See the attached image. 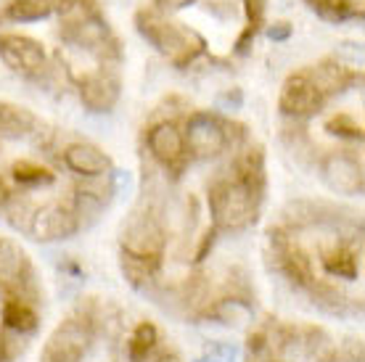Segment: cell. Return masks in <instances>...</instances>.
I'll list each match as a JSON object with an SVG mask.
<instances>
[{"instance_id": "44dd1931", "label": "cell", "mask_w": 365, "mask_h": 362, "mask_svg": "<svg viewBox=\"0 0 365 362\" xmlns=\"http://www.w3.org/2000/svg\"><path fill=\"white\" fill-rule=\"evenodd\" d=\"M53 14V0H11L6 16L14 21H43Z\"/></svg>"}, {"instance_id": "d6986e66", "label": "cell", "mask_w": 365, "mask_h": 362, "mask_svg": "<svg viewBox=\"0 0 365 362\" xmlns=\"http://www.w3.org/2000/svg\"><path fill=\"white\" fill-rule=\"evenodd\" d=\"M156 344H159V331H156L154 323H148V320L138 323L128 338V360L146 362L156 349Z\"/></svg>"}, {"instance_id": "4fadbf2b", "label": "cell", "mask_w": 365, "mask_h": 362, "mask_svg": "<svg viewBox=\"0 0 365 362\" xmlns=\"http://www.w3.org/2000/svg\"><path fill=\"white\" fill-rule=\"evenodd\" d=\"M66 170L74 175H80L83 180H93V177H106L111 172V159L109 154L93 143H69L64 148Z\"/></svg>"}, {"instance_id": "ffe728a7", "label": "cell", "mask_w": 365, "mask_h": 362, "mask_svg": "<svg viewBox=\"0 0 365 362\" xmlns=\"http://www.w3.org/2000/svg\"><path fill=\"white\" fill-rule=\"evenodd\" d=\"M156 264H159V262L138 259V257H130V254H122V257H119V267H122V275H125V281H128L135 291H146L148 286L154 283Z\"/></svg>"}, {"instance_id": "ac0fdd59", "label": "cell", "mask_w": 365, "mask_h": 362, "mask_svg": "<svg viewBox=\"0 0 365 362\" xmlns=\"http://www.w3.org/2000/svg\"><path fill=\"white\" fill-rule=\"evenodd\" d=\"M37 119L21 106L0 103V140H19L37 133Z\"/></svg>"}, {"instance_id": "f546056e", "label": "cell", "mask_w": 365, "mask_h": 362, "mask_svg": "<svg viewBox=\"0 0 365 362\" xmlns=\"http://www.w3.org/2000/svg\"><path fill=\"white\" fill-rule=\"evenodd\" d=\"M156 362H185V360H182L178 352H165V354H159V357H156Z\"/></svg>"}, {"instance_id": "52a82bcc", "label": "cell", "mask_w": 365, "mask_h": 362, "mask_svg": "<svg viewBox=\"0 0 365 362\" xmlns=\"http://www.w3.org/2000/svg\"><path fill=\"white\" fill-rule=\"evenodd\" d=\"M80 230V222L74 217V212L64 204H46L32 212V219L27 225V233L37 244H53L64 241Z\"/></svg>"}, {"instance_id": "f1b7e54d", "label": "cell", "mask_w": 365, "mask_h": 362, "mask_svg": "<svg viewBox=\"0 0 365 362\" xmlns=\"http://www.w3.org/2000/svg\"><path fill=\"white\" fill-rule=\"evenodd\" d=\"M156 3V9L159 11H182V9H188V6H193L196 0H154Z\"/></svg>"}, {"instance_id": "277c9868", "label": "cell", "mask_w": 365, "mask_h": 362, "mask_svg": "<svg viewBox=\"0 0 365 362\" xmlns=\"http://www.w3.org/2000/svg\"><path fill=\"white\" fill-rule=\"evenodd\" d=\"M122 254L138 257V259H148V262H159V257L165 254L167 236L165 227L159 225V219L148 212H135L133 217L122 227Z\"/></svg>"}, {"instance_id": "ba28073f", "label": "cell", "mask_w": 365, "mask_h": 362, "mask_svg": "<svg viewBox=\"0 0 365 362\" xmlns=\"http://www.w3.org/2000/svg\"><path fill=\"white\" fill-rule=\"evenodd\" d=\"M320 177L334 193L341 196H360L365 188L363 162L344 151H334L320 162Z\"/></svg>"}, {"instance_id": "7c38bea8", "label": "cell", "mask_w": 365, "mask_h": 362, "mask_svg": "<svg viewBox=\"0 0 365 362\" xmlns=\"http://www.w3.org/2000/svg\"><path fill=\"white\" fill-rule=\"evenodd\" d=\"M32 278V264L27 252L11 238H0V289L16 296Z\"/></svg>"}, {"instance_id": "9a60e30c", "label": "cell", "mask_w": 365, "mask_h": 362, "mask_svg": "<svg viewBox=\"0 0 365 362\" xmlns=\"http://www.w3.org/2000/svg\"><path fill=\"white\" fill-rule=\"evenodd\" d=\"M0 317H3L6 331H14L19 336H32L40 328V315L35 312V307L24 299H16V296L6 299V304L0 309Z\"/></svg>"}, {"instance_id": "8fae6325", "label": "cell", "mask_w": 365, "mask_h": 362, "mask_svg": "<svg viewBox=\"0 0 365 362\" xmlns=\"http://www.w3.org/2000/svg\"><path fill=\"white\" fill-rule=\"evenodd\" d=\"M77 93L83 106L93 114H106L117 106L119 100V80L111 72H91L77 82Z\"/></svg>"}, {"instance_id": "e0dca14e", "label": "cell", "mask_w": 365, "mask_h": 362, "mask_svg": "<svg viewBox=\"0 0 365 362\" xmlns=\"http://www.w3.org/2000/svg\"><path fill=\"white\" fill-rule=\"evenodd\" d=\"M320 262L326 267L329 275L334 278H344V281H355L360 275V257L355 254V249L341 244H334L329 249L320 252Z\"/></svg>"}, {"instance_id": "8992f818", "label": "cell", "mask_w": 365, "mask_h": 362, "mask_svg": "<svg viewBox=\"0 0 365 362\" xmlns=\"http://www.w3.org/2000/svg\"><path fill=\"white\" fill-rule=\"evenodd\" d=\"M326 98L320 95V90L315 88L310 72L302 69L286 77V82L281 85V95H278V109L281 114L292 119H307L312 114H318L323 109Z\"/></svg>"}, {"instance_id": "30bf717a", "label": "cell", "mask_w": 365, "mask_h": 362, "mask_svg": "<svg viewBox=\"0 0 365 362\" xmlns=\"http://www.w3.org/2000/svg\"><path fill=\"white\" fill-rule=\"evenodd\" d=\"M0 58L14 72L35 74L46 66L43 46L24 35H3L0 37Z\"/></svg>"}, {"instance_id": "2e32d148", "label": "cell", "mask_w": 365, "mask_h": 362, "mask_svg": "<svg viewBox=\"0 0 365 362\" xmlns=\"http://www.w3.org/2000/svg\"><path fill=\"white\" fill-rule=\"evenodd\" d=\"M312 77V82H315V88L320 90V95L329 100L334 93H341L344 88H347L349 82H352V77L355 74L347 72L344 66L339 61H331V58H326V61H320L318 66H312V69H307Z\"/></svg>"}, {"instance_id": "603a6c76", "label": "cell", "mask_w": 365, "mask_h": 362, "mask_svg": "<svg viewBox=\"0 0 365 362\" xmlns=\"http://www.w3.org/2000/svg\"><path fill=\"white\" fill-rule=\"evenodd\" d=\"M307 3L318 11L320 16L331 19V21H344V19H352L363 14L360 0H307Z\"/></svg>"}, {"instance_id": "cb8c5ba5", "label": "cell", "mask_w": 365, "mask_h": 362, "mask_svg": "<svg viewBox=\"0 0 365 362\" xmlns=\"http://www.w3.org/2000/svg\"><path fill=\"white\" fill-rule=\"evenodd\" d=\"M11 175H14V180L19 185H27V188H35V185H48V182H53L56 175L43 167V164L37 162H29V159H21L11 167Z\"/></svg>"}, {"instance_id": "5bb4252c", "label": "cell", "mask_w": 365, "mask_h": 362, "mask_svg": "<svg viewBox=\"0 0 365 362\" xmlns=\"http://www.w3.org/2000/svg\"><path fill=\"white\" fill-rule=\"evenodd\" d=\"M244 188L255 196L257 201H262V190H265V154L262 145H247L241 156L236 159V177Z\"/></svg>"}, {"instance_id": "5b68a950", "label": "cell", "mask_w": 365, "mask_h": 362, "mask_svg": "<svg viewBox=\"0 0 365 362\" xmlns=\"http://www.w3.org/2000/svg\"><path fill=\"white\" fill-rule=\"evenodd\" d=\"M182 140H185V154L191 159H215L228 148V125L220 122L215 114L199 111L191 114L182 127Z\"/></svg>"}, {"instance_id": "484cf974", "label": "cell", "mask_w": 365, "mask_h": 362, "mask_svg": "<svg viewBox=\"0 0 365 362\" xmlns=\"http://www.w3.org/2000/svg\"><path fill=\"white\" fill-rule=\"evenodd\" d=\"M326 130H329L331 135L336 138H349V140H363V125L352 119L349 114H336V117H331L326 122Z\"/></svg>"}, {"instance_id": "9c48e42d", "label": "cell", "mask_w": 365, "mask_h": 362, "mask_svg": "<svg viewBox=\"0 0 365 362\" xmlns=\"http://www.w3.org/2000/svg\"><path fill=\"white\" fill-rule=\"evenodd\" d=\"M146 145L148 154L167 170H180L188 159L185 140H182V127L173 119H165V122H156V125L148 127Z\"/></svg>"}, {"instance_id": "4316f807", "label": "cell", "mask_w": 365, "mask_h": 362, "mask_svg": "<svg viewBox=\"0 0 365 362\" xmlns=\"http://www.w3.org/2000/svg\"><path fill=\"white\" fill-rule=\"evenodd\" d=\"M244 9H247L249 27L259 29V24H262V19H265L267 0H244Z\"/></svg>"}, {"instance_id": "6da1fadb", "label": "cell", "mask_w": 365, "mask_h": 362, "mask_svg": "<svg viewBox=\"0 0 365 362\" xmlns=\"http://www.w3.org/2000/svg\"><path fill=\"white\" fill-rule=\"evenodd\" d=\"M135 27L143 40H148L167 61H173L180 69L196 61L204 53V46H207L196 29L185 27L180 21H170L159 11H138Z\"/></svg>"}, {"instance_id": "7402d4cb", "label": "cell", "mask_w": 365, "mask_h": 362, "mask_svg": "<svg viewBox=\"0 0 365 362\" xmlns=\"http://www.w3.org/2000/svg\"><path fill=\"white\" fill-rule=\"evenodd\" d=\"M32 204L24 196H6L0 201V217L6 219L14 230H27L29 219H32Z\"/></svg>"}, {"instance_id": "83f0119b", "label": "cell", "mask_w": 365, "mask_h": 362, "mask_svg": "<svg viewBox=\"0 0 365 362\" xmlns=\"http://www.w3.org/2000/svg\"><path fill=\"white\" fill-rule=\"evenodd\" d=\"M265 32H267V37H270L273 43H286V40L292 37V24H289V21H273Z\"/></svg>"}, {"instance_id": "3957f363", "label": "cell", "mask_w": 365, "mask_h": 362, "mask_svg": "<svg viewBox=\"0 0 365 362\" xmlns=\"http://www.w3.org/2000/svg\"><path fill=\"white\" fill-rule=\"evenodd\" d=\"M93 346V326L83 315L66 317L48 336L43 346V362H83Z\"/></svg>"}, {"instance_id": "7a4b0ae2", "label": "cell", "mask_w": 365, "mask_h": 362, "mask_svg": "<svg viewBox=\"0 0 365 362\" xmlns=\"http://www.w3.org/2000/svg\"><path fill=\"white\" fill-rule=\"evenodd\" d=\"M207 199H210V214L215 230L238 233V230H247L257 219L259 201L233 177L212 182Z\"/></svg>"}, {"instance_id": "d4e9b609", "label": "cell", "mask_w": 365, "mask_h": 362, "mask_svg": "<svg viewBox=\"0 0 365 362\" xmlns=\"http://www.w3.org/2000/svg\"><path fill=\"white\" fill-rule=\"evenodd\" d=\"M212 312H215V317L222 320L225 326H244L247 320H252V307H249V301L238 299V296L220 299Z\"/></svg>"}]
</instances>
